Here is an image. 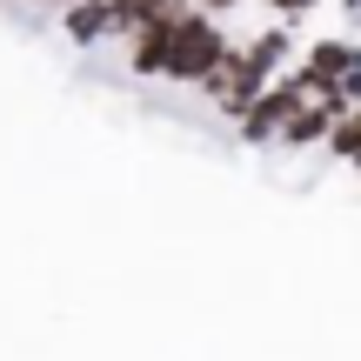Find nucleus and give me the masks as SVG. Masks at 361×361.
Here are the masks:
<instances>
[{
  "label": "nucleus",
  "instance_id": "nucleus-1",
  "mask_svg": "<svg viewBox=\"0 0 361 361\" xmlns=\"http://www.w3.org/2000/svg\"><path fill=\"white\" fill-rule=\"evenodd\" d=\"M67 34H74V40H101L107 34V13L94 7V0H67Z\"/></svg>",
  "mask_w": 361,
  "mask_h": 361
},
{
  "label": "nucleus",
  "instance_id": "nucleus-2",
  "mask_svg": "<svg viewBox=\"0 0 361 361\" xmlns=\"http://www.w3.org/2000/svg\"><path fill=\"white\" fill-rule=\"evenodd\" d=\"M328 147L348 154V161H361V114H355V121H335V141H328Z\"/></svg>",
  "mask_w": 361,
  "mask_h": 361
},
{
  "label": "nucleus",
  "instance_id": "nucleus-3",
  "mask_svg": "<svg viewBox=\"0 0 361 361\" xmlns=\"http://www.w3.org/2000/svg\"><path fill=\"white\" fill-rule=\"evenodd\" d=\"M188 13H207L214 20V13H234V0H188Z\"/></svg>",
  "mask_w": 361,
  "mask_h": 361
},
{
  "label": "nucleus",
  "instance_id": "nucleus-4",
  "mask_svg": "<svg viewBox=\"0 0 361 361\" xmlns=\"http://www.w3.org/2000/svg\"><path fill=\"white\" fill-rule=\"evenodd\" d=\"M268 7H274V13H308L314 0H268Z\"/></svg>",
  "mask_w": 361,
  "mask_h": 361
},
{
  "label": "nucleus",
  "instance_id": "nucleus-5",
  "mask_svg": "<svg viewBox=\"0 0 361 361\" xmlns=\"http://www.w3.org/2000/svg\"><path fill=\"white\" fill-rule=\"evenodd\" d=\"M34 7H61V0H34Z\"/></svg>",
  "mask_w": 361,
  "mask_h": 361
}]
</instances>
